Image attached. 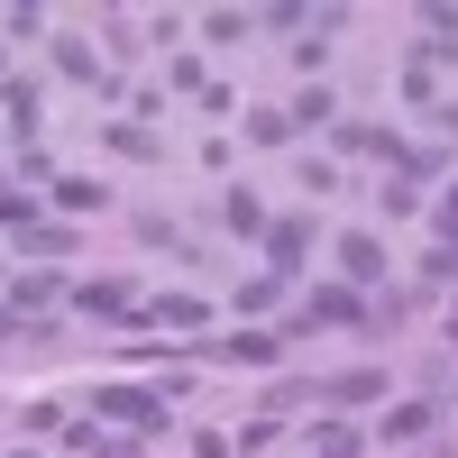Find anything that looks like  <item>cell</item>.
<instances>
[{
  "mask_svg": "<svg viewBox=\"0 0 458 458\" xmlns=\"http://www.w3.org/2000/svg\"><path fill=\"white\" fill-rule=\"evenodd\" d=\"M339 257H349V276H386V248H376V239H349Z\"/></svg>",
  "mask_w": 458,
  "mask_h": 458,
  "instance_id": "1",
  "label": "cell"
},
{
  "mask_svg": "<svg viewBox=\"0 0 458 458\" xmlns=\"http://www.w3.org/2000/svg\"><path fill=\"white\" fill-rule=\"evenodd\" d=\"M321 458H358V440L349 431H321Z\"/></svg>",
  "mask_w": 458,
  "mask_h": 458,
  "instance_id": "2",
  "label": "cell"
},
{
  "mask_svg": "<svg viewBox=\"0 0 458 458\" xmlns=\"http://www.w3.org/2000/svg\"><path fill=\"white\" fill-rule=\"evenodd\" d=\"M449 229H458V202H449Z\"/></svg>",
  "mask_w": 458,
  "mask_h": 458,
  "instance_id": "3",
  "label": "cell"
}]
</instances>
